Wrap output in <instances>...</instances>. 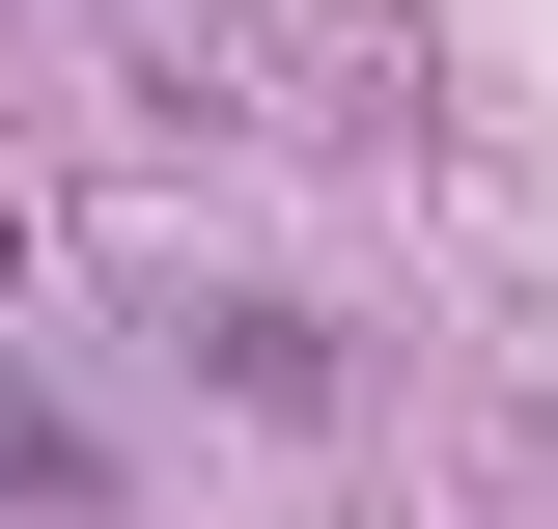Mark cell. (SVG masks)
<instances>
[{"label": "cell", "instance_id": "cell-1", "mask_svg": "<svg viewBox=\"0 0 558 529\" xmlns=\"http://www.w3.org/2000/svg\"><path fill=\"white\" fill-rule=\"evenodd\" d=\"M0 502H28V529H57V502H84V418H57V391H28V362H0Z\"/></svg>", "mask_w": 558, "mask_h": 529}]
</instances>
